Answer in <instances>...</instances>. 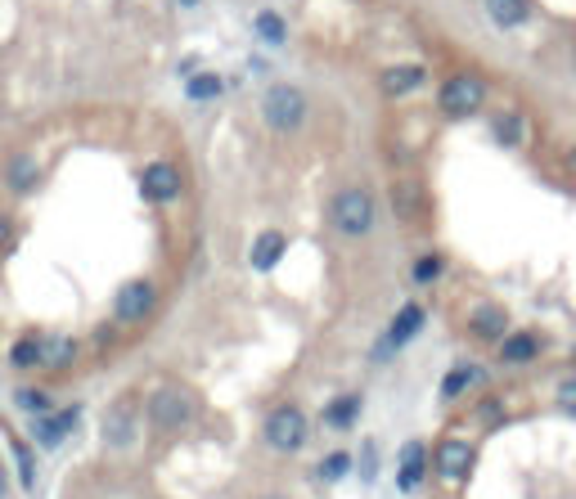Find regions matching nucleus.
Returning a JSON list of instances; mask_svg holds the SVG:
<instances>
[{
	"label": "nucleus",
	"instance_id": "1",
	"mask_svg": "<svg viewBox=\"0 0 576 499\" xmlns=\"http://www.w3.org/2000/svg\"><path fill=\"white\" fill-rule=\"evenodd\" d=\"M329 225H334L343 239H370L374 225H379V198H374L365 185L338 189L334 203H329Z\"/></svg>",
	"mask_w": 576,
	"mask_h": 499
},
{
	"label": "nucleus",
	"instance_id": "2",
	"mask_svg": "<svg viewBox=\"0 0 576 499\" xmlns=\"http://www.w3.org/2000/svg\"><path fill=\"white\" fill-rule=\"evenodd\" d=\"M261 118L275 136H298L311 118V104L298 86H288V82H275L266 95H261Z\"/></svg>",
	"mask_w": 576,
	"mask_h": 499
},
{
	"label": "nucleus",
	"instance_id": "3",
	"mask_svg": "<svg viewBox=\"0 0 576 499\" xmlns=\"http://www.w3.org/2000/svg\"><path fill=\"white\" fill-rule=\"evenodd\" d=\"M437 109H441V118H450V122L477 118V113L486 109V82H482L477 73H450V77L441 82V91H437Z\"/></svg>",
	"mask_w": 576,
	"mask_h": 499
},
{
	"label": "nucleus",
	"instance_id": "4",
	"mask_svg": "<svg viewBox=\"0 0 576 499\" xmlns=\"http://www.w3.org/2000/svg\"><path fill=\"white\" fill-rule=\"evenodd\" d=\"M261 436H266V445L275 450V454H298L302 445H307V436H311V418L302 414V405H275L270 414H266V427H261Z\"/></svg>",
	"mask_w": 576,
	"mask_h": 499
},
{
	"label": "nucleus",
	"instance_id": "5",
	"mask_svg": "<svg viewBox=\"0 0 576 499\" xmlns=\"http://www.w3.org/2000/svg\"><path fill=\"white\" fill-rule=\"evenodd\" d=\"M149 418L158 432H185L198 418V400L185 387H158L149 396Z\"/></svg>",
	"mask_w": 576,
	"mask_h": 499
},
{
	"label": "nucleus",
	"instance_id": "6",
	"mask_svg": "<svg viewBox=\"0 0 576 499\" xmlns=\"http://www.w3.org/2000/svg\"><path fill=\"white\" fill-rule=\"evenodd\" d=\"M473 468H477L473 441H464V436H441V441H437V450H432V472H437L441 481L464 486V481L473 477Z\"/></svg>",
	"mask_w": 576,
	"mask_h": 499
},
{
	"label": "nucleus",
	"instance_id": "7",
	"mask_svg": "<svg viewBox=\"0 0 576 499\" xmlns=\"http://www.w3.org/2000/svg\"><path fill=\"white\" fill-rule=\"evenodd\" d=\"M153 306H158V288H153L149 279H131V284L118 288L113 315H118L122 324H144V320L153 315Z\"/></svg>",
	"mask_w": 576,
	"mask_h": 499
},
{
	"label": "nucleus",
	"instance_id": "8",
	"mask_svg": "<svg viewBox=\"0 0 576 499\" xmlns=\"http://www.w3.org/2000/svg\"><path fill=\"white\" fill-rule=\"evenodd\" d=\"M180 189H185V176H180L176 162H149V167L140 171V194H144L149 203H176Z\"/></svg>",
	"mask_w": 576,
	"mask_h": 499
},
{
	"label": "nucleus",
	"instance_id": "9",
	"mask_svg": "<svg viewBox=\"0 0 576 499\" xmlns=\"http://www.w3.org/2000/svg\"><path fill=\"white\" fill-rule=\"evenodd\" d=\"M419 328H423V306H419V302H406V306L397 311V320L388 324V333H383V342H379V351H374V355L383 360V355L401 351V346H406V342H410Z\"/></svg>",
	"mask_w": 576,
	"mask_h": 499
},
{
	"label": "nucleus",
	"instance_id": "10",
	"mask_svg": "<svg viewBox=\"0 0 576 499\" xmlns=\"http://www.w3.org/2000/svg\"><path fill=\"white\" fill-rule=\"evenodd\" d=\"M468 333H473V337H482V342H500V337L509 333V311H504V306H495V302L473 306V311H468Z\"/></svg>",
	"mask_w": 576,
	"mask_h": 499
},
{
	"label": "nucleus",
	"instance_id": "11",
	"mask_svg": "<svg viewBox=\"0 0 576 499\" xmlns=\"http://www.w3.org/2000/svg\"><path fill=\"white\" fill-rule=\"evenodd\" d=\"M428 450H423V441H406V450H401V463H397V486L401 490H419L423 486V477H428Z\"/></svg>",
	"mask_w": 576,
	"mask_h": 499
},
{
	"label": "nucleus",
	"instance_id": "12",
	"mask_svg": "<svg viewBox=\"0 0 576 499\" xmlns=\"http://www.w3.org/2000/svg\"><path fill=\"white\" fill-rule=\"evenodd\" d=\"M423 82H428V73H423L419 64H397V68H388V73L379 77V91H383L388 100H401V95H415Z\"/></svg>",
	"mask_w": 576,
	"mask_h": 499
},
{
	"label": "nucleus",
	"instance_id": "13",
	"mask_svg": "<svg viewBox=\"0 0 576 499\" xmlns=\"http://www.w3.org/2000/svg\"><path fill=\"white\" fill-rule=\"evenodd\" d=\"M284 252H288V234L261 230V234L252 239V248H248V261H252V270H275V266L284 261Z\"/></svg>",
	"mask_w": 576,
	"mask_h": 499
},
{
	"label": "nucleus",
	"instance_id": "14",
	"mask_svg": "<svg viewBox=\"0 0 576 499\" xmlns=\"http://www.w3.org/2000/svg\"><path fill=\"white\" fill-rule=\"evenodd\" d=\"M361 409H365V396L361 391H347V396H338V400L325 405V427L329 432H352L361 423Z\"/></svg>",
	"mask_w": 576,
	"mask_h": 499
},
{
	"label": "nucleus",
	"instance_id": "15",
	"mask_svg": "<svg viewBox=\"0 0 576 499\" xmlns=\"http://www.w3.org/2000/svg\"><path fill=\"white\" fill-rule=\"evenodd\" d=\"M482 10L500 32H513V28H522L531 19V0H482Z\"/></svg>",
	"mask_w": 576,
	"mask_h": 499
},
{
	"label": "nucleus",
	"instance_id": "16",
	"mask_svg": "<svg viewBox=\"0 0 576 499\" xmlns=\"http://www.w3.org/2000/svg\"><path fill=\"white\" fill-rule=\"evenodd\" d=\"M536 355H540V333L518 328V333H504L500 337V360L504 364H531Z\"/></svg>",
	"mask_w": 576,
	"mask_h": 499
},
{
	"label": "nucleus",
	"instance_id": "17",
	"mask_svg": "<svg viewBox=\"0 0 576 499\" xmlns=\"http://www.w3.org/2000/svg\"><path fill=\"white\" fill-rule=\"evenodd\" d=\"M104 441L118 445V450L135 441V409H131L127 400H118V405L104 414Z\"/></svg>",
	"mask_w": 576,
	"mask_h": 499
},
{
	"label": "nucleus",
	"instance_id": "18",
	"mask_svg": "<svg viewBox=\"0 0 576 499\" xmlns=\"http://www.w3.org/2000/svg\"><path fill=\"white\" fill-rule=\"evenodd\" d=\"M77 418H82V409H77V405H68L64 414H41L32 432H37V441H41V445H50V450H55V445L77 427Z\"/></svg>",
	"mask_w": 576,
	"mask_h": 499
},
{
	"label": "nucleus",
	"instance_id": "19",
	"mask_svg": "<svg viewBox=\"0 0 576 499\" xmlns=\"http://www.w3.org/2000/svg\"><path fill=\"white\" fill-rule=\"evenodd\" d=\"M77 360V342L73 337H41V364L46 369H68Z\"/></svg>",
	"mask_w": 576,
	"mask_h": 499
},
{
	"label": "nucleus",
	"instance_id": "20",
	"mask_svg": "<svg viewBox=\"0 0 576 499\" xmlns=\"http://www.w3.org/2000/svg\"><path fill=\"white\" fill-rule=\"evenodd\" d=\"M477 382H482V369H477V364H455V369L441 378V396H446V400H459V396H464L468 387H477Z\"/></svg>",
	"mask_w": 576,
	"mask_h": 499
},
{
	"label": "nucleus",
	"instance_id": "21",
	"mask_svg": "<svg viewBox=\"0 0 576 499\" xmlns=\"http://www.w3.org/2000/svg\"><path fill=\"white\" fill-rule=\"evenodd\" d=\"M252 32H257L266 46H284V41H288V23H284L275 10H261V14L252 19Z\"/></svg>",
	"mask_w": 576,
	"mask_h": 499
},
{
	"label": "nucleus",
	"instance_id": "22",
	"mask_svg": "<svg viewBox=\"0 0 576 499\" xmlns=\"http://www.w3.org/2000/svg\"><path fill=\"white\" fill-rule=\"evenodd\" d=\"M221 91H225V82H221L216 73H194V77L185 82V95H189L194 104H207V100H221Z\"/></svg>",
	"mask_w": 576,
	"mask_h": 499
},
{
	"label": "nucleus",
	"instance_id": "23",
	"mask_svg": "<svg viewBox=\"0 0 576 499\" xmlns=\"http://www.w3.org/2000/svg\"><path fill=\"white\" fill-rule=\"evenodd\" d=\"M441 275H446V257H441V252H423V257L410 266V279H415V284H423V288H428V284H437Z\"/></svg>",
	"mask_w": 576,
	"mask_h": 499
},
{
	"label": "nucleus",
	"instance_id": "24",
	"mask_svg": "<svg viewBox=\"0 0 576 499\" xmlns=\"http://www.w3.org/2000/svg\"><path fill=\"white\" fill-rule=\"evenodd\" d=\"M491 131H495V140H500L504 149H518V144H522V118H518V113H500Z\"/></svg>",
	"mask_w": 576,
	"mask_h": 499
},
{
	"label": "nucleus",
	"instance_id": "25",
	"mask_svg": "<svg viewBox=\"0 0 576 499\" xmlns=\"http://www.w3.org/2000/svg\"><path fill=\"white\" fill-rule=\"evenodd\" d=\"M37 162L32 158H14L10 162V189H19V194H28V189H37Z\"/></svg>",
	"mask_w": 576,
	"mask_h": 499
},
{
	"label": "nucleus",
	"instance_id": "26",
	"mask_svg": "<svg viewBox=\"0 0 576 499\" xmlns=\"http://www.w3.org/2000/svg\"><path fill=\"white\" fill-rule=\"evenodd\" d=\"M392 207L401 212V221L419 216V185H392Z\"/></svg>",
	"mask_w": 576,
	"mask_h": 499
},
{
	"label": "nucleus",
	"instance_id": "27",
	"mask_svg": "<svg viewBox=\"0 0 576 499\" xmlns=\"http://www.w3.org/2000/svg\"><path fill=\"white\" fill-rule=\"evenodd\" d=\"M10 360H14V369H37V364H41V337H23V342H14Z\"/></svg>",
	"mask_w": 576,
	"mask_h": 499
},
{
	"label": "nucleus",
	"instance_id": "28",
	"mask_svg": "<svg viewBox=\"0 0 576 499\" xmlns=\"http://www.w3.org/2000/svg\"><path fill=\"white\" fill-rule=\"evenodd\" d=\"M14 400H19V405H23L28 414H37V418L55 409V400H50L46 391H37V387H19V391H14Z\"/></svg>",
	"mask_w": 576,
	"mask_h": 499
},
{
	"label": "nucleus",
	"instance_id": "29",
	"mask_svg": "<svg viewBox=\"0 0 576 499\" xmlns=\"http://www.w3.org/2000/svg\"><path fill=\"white\" fill-rule=\"evenodd\" d=\"M347 472H352V454H347V450H334L329 459H320V477L338 481V477H347Z\"/></svg>",
	"mask_w": 576,
	"mask_h": 499
},
{
	"label": "nucleus",
	"instance_id": "30",
	"mask_svg": "<svg viewBox=\"0 0 576 499\" xmlns=\"http://www.w3.org/2000/svg\"><path fill=\"white\" fill-rule=\"evenodd\" d=\"M554 405H558L563 414H576V373L558 378V387H554Z\"/></svg>",
	"mask_w": 576,
	"mask_h": 499
},
{
	"label": "nucleus",
	"instance_id": "31",
	"mask_svg": "<svg viewBox=\"0 0 576 499\" xmlns=\"http://www.w3.org/2000/svg\"><path fill=\"white\" fill-rule=\"evenodd\" d=\"M477 418H482V423H500V418H504V405H500L495 396H486V400L477 405Z\"/></svg>",
	"mask_w": 576,
	"mask_h": 499
},
{
	"label": "nucleus",
	"instance_id": "32",
	"mask_svg": "<svg viewBox=\"0 0 576 499\" xmlns=\"http://www.w3.org/2000/svg\"><path fill=\"white\" fill-rule=\"evenodd\" d=\"M14 450H19V472H23V486H37V468H32L28 445H14Z\"/></svg>",
	"mask_w": 576,
	"mask_h": 499
},
{
	"label": "nucleus",
	"instance_id": "33",
	"mask_svg": "<svg viewBox=\"0 0 576 499\" xmlns=\"http://www.w3.org/2000/svg\"><path fill=\"white\" fill-rule=\"evenodd\" d=\"M10 243H14V221H10V216H0V252H5Z\"/></svg>",
	"mask_w": 576,
	"mask_h": 499
},
{
	"label": "nucleus",
	"instance_id": "34",
	"mask_svg": "<svg viewBox=\"0 0 576 499\" xmlns=\"http://www.w3.org/2000/svg\"><path fill=\"white\" fill-rule=\"evenodd\" d=\"M0 495H5V468H0Z\"/></svg>",
	"mask_w": 576,
	"mask_h": 499
},
{
	"label": "nucleus",
	"instance_id": "35",
	"mask_svg": "<svg viewBox=\"0 0 576 499\" xmlns=\"http://www.w3.org/2000/svg\"><path fill=\"white\" fill-rule=\"evenodd\" d=\"M180 5H185V10H194V5H198V0H180Z\"/></svg>",
	"mask_w": 576,
	"mask_h": 499
},
{
	"label": "nucleus",
	"instance_id": "36",
	"mask_svg": "<svg viewBox=\"0 0 576 499\" xmlns=\"http://www.w3.org/2000/svg\"><path fill=\"white\" fill-rule=\"evenodd\" d=\"M261 499H288V495H261Z\"/></svg>",
	"mask_w": 576,
	"mask_h": 499
}]
</instances>
